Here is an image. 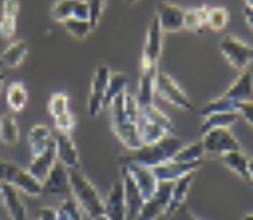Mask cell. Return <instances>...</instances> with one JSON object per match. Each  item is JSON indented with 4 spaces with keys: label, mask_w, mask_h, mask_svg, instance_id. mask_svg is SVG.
<instances>
[{
    "label": "cell",
    "mask_w": 253,
    "mask_h": 220,
    "mask_svg": "<svg viewBox=\"0 0 253 220\" xmlns=\"http://www.w3.org/2000/svg\"><path fill=\"white\" fill-rule=\"evenodd\" d=\"M156 92H157L165 102L169 105L175 106L176 109H180L183 112H190L193 110V103L190 101L187 94L184 92L182 88L179 87L171 76H168L164 72H158L157 83H156Z\"/></svg>",
    "instance_id": "5b68a950"
},
{
    "label": "cell",
    "mask_w": 253,
    "mask_h": 220,
    "mask_svg": "<svg viewBox=\"0 0 253 220\" xmlns=\"http://www.w3.org/2000/svg\"><path fill=\"white\" fill-rule=\"evenodd\" d=\"M173 183L161 182L158 184L157 191L146 200L145 205L140 211L139 216L135 220H158L167 212V208L171 198V191Z\"/></svg>",
    "instance_id": "9c48e42d"
},
{
    "label": "cell",
    "mask_w": 253,
    "mask_h": 220,
    "mask_svg": "<svg viewBox=\"0 0 253 220\" xmlns=\"http://www.w3.org/2000/svg\"><path fill=\"white\" fill-rule=\"evenodd\" d=\"M57 161L58 160L57 153H55V145L52 142L42 154L32 157V161L29 164V167H28V171L38 180L43 182L45 179V176L48 175V172H50L51 168L54 167V164L57 163Z\"/></svg>",
    "instance_id": "ffe728a7"
},
{
    "label": "cell",
    "mask_w": 253,
    "mask_h": 220,
    "mask_svg": "<svg viewBox=\"0 0 253 220\" xmlns=\"http://www.w3.org/2000/svg\"><path fill=\"white\" fill-rule=\"evenodd\" d=\"M248 160L247 156L242 153L241 150L230 151L221 156V161L223 164L227 167L228 170L233 171L234 174L242 177V179H247L249 180V172H248Z\"/></svg>",
    "instance_id": "f1b7e54d"
},
{
    "label": "cell",
    "mask_w": 253,
    "mask_h": 220,
    "mask_svg": "<svg viewBox=\"0 0 253 220\" xmlns=\"http://www.w3.org/2000/svg\"><path fill=\"white\" fill-rule=\"evenodd\" d=\"M182 146H183V142L176 133L167 135L165 138L156 143L142 145L139 149L132 150L129 156L121 158V164L133 163L147 167V168H156L167 161H171Z\"/></svg>",
    "instance_id": "6da1fadb"
},
{
    "label": "cell",
    "mask_w": 253,
    "mask_h": 220,
    "mask_svg": "<svg viewBox=\"0 0 253 220\" xmlns=\"http://www.w3.org/2000/svg\"><path fill=\"white\" fill-rule=\"evenodd\" d=\"M4 82H6V76L3 75V73H0V92H1V89L4 87Z\"/></svg>",
    "instance_id": "f907efd6"
},
{
    "label": "cell",
    "mask_w": 253,
    "mask_h": 220,
    "mask_svg": "<svg viewBox=\"0 0 253 220\" xmlns=\"http://www.w3.org/2000/svg\"><path fill=\"white\" fill-rule=\"evenodd\" d=\"M38 220H59L57 209L54 208H42L39 211Z\"/></svg>",
    "instance_id": "7dc6e473"
},
{
    "label": "cell",
    "mask_w": 253,
    "mask_h": 220,
    "mask_svg": "<svg viewBox=\"0 0 253 220\" xmlns=\"http://www.w3.org/2000/svg\"><path fill=\"white\" fill-rule=\"evenodd\" d=\"M17 17L13 14L1 13L0 17V36L3 39H11L17 32Z\"/></svg>",
    "instance_id": "ab89813d"
},
{
    "label": "cell",
    "mask_w": 253,
    "mask_h": 220,
    "mask_svg": "<svg viewBox=\"0 0 253 220\" xmlns=\"http://www.w3.org/2000/svg\"><path fill=\"white\" fill-rule=\"evenodd\" d=\"M138 0H126V3H128V4H133V3H136Z\"/></svg>",
    "instance_id": "11a10c76"
},
{
    "label": "cell",
    "mask_w": 253,
    "mask_h": 220,
    "mask_svg": "<svg viewBox=\"0 0 253 220\" xmlns=\"http://www.w3.org/2000/svg\"><path fill=\"white\" fill-rule=\"evenodd\" d=\"M201 164L203 163H179V161L171 160V161H167V163L153 168V171L160 183H173L190 174H194L201 167Z\"/></svg>",
    "instance_id": "9a60e30c"
},
{
    "label": "cell",
    "mask_w": 253,
    "mask_h": 220,
    "mask_svg": "<svg viewBox=\"0 0 253 220\" xmlns=\"http://www.w3.org/2000/svg\"><path fill=\"white\" fill-rule=\"evenodd\" d=\"M54 145L57 160L63 164L68 170H79L80 168V156L76 145L69 133L55 132L54 133Z\"/></svg>",
    "instance_id": "4fadbf2b"
},
{
    "label": "cell",
    "mask_w": 253,
    "mask_h": 220,
    "mask_svg": "<svg viewBox=\"0 0 253 220\" xmlns=\"http://www.w3.org/2000/svg\"><path fill=\"white\" fill-rule=\"evenodd\" d=\"M110 75L112 72L105 65L98 66L95 70L89 88L88 99H87V113L89 117H96L105 107V96H106V88H108Z\"/></svg>",
    "instance_id": "8992f818"
},
{
    "label": "cell",
    "mask_w": 253,
    "mask_h": 220,
    "mask_svg": "<svg viewBox=\"0 0 253 220\" xmlns=\"http://www.w3.org/2000/svg\"><path fill=\"white\" fill-rule=\"evenodd\" d=\"M70 194L91 220L105 215L103 198L80 170H69Z\"/></svg>",
    "instance_id": "7a4b0ae2"
},
{
    "label": "cell",
    "mask_w": 253,
    "mask_h": 220,
    "mask_svg": "<svg viewBox=\"0 0 253 220\" xmlns=\"http://www.w3.org/2000/svg\"><path fill=\"white\" fill-rule=\"evenodd\" d=\"M209 6L204 4L201 7H194L184 10V29L201 33L204 28L207 26V14H208Z\"/></svg>",
    "instance_id": "83f0119b"
},
{
    "label": "cell",
    "mask_w": 253,
    "mask_h": 220,
    "mask_svg": "<svg viewBox=\"0 0 253 220\" xmlns=\"http://www.w3.org/2000/svg\"><path fill=\"white\" fill-rule=\"evenodd\" d=\"M245 6L249 7V8H253V0H244Z\"/></svg>",
    "instance_id": "816d5d0a"
},
{
    "label": "cell",
    "mask_w": 253,
    "mask_h": 220,
    "mask_svg": "<svg viewBox=\"0 0 253 220\" xmlns=\"http://www.w3.org/2000/svg\"><path fill=\"white\" fill-rule=\"evenodd\" d=\"M94 220H109V219L106 218V216H105V215H102V216H99V218H96V219H94Z\"/></svg>",
    "instance_id": "db71d44e"
},
{
    "label": "cell",
    "mask_w": 253,
    "mask_h": 220,
    "mask_svg": "<svg viewBox=\"0 0 253 220\" xmlns=\"http://www.w3.org/2000/svg\"><path fill=\"white\" fill-rule=\"evenodd\" d=\"M163 35L164 32L160 26L157 17L154 15L146 32L145 47H143V52L140 58V68L157 66L161 52H163Z\"/></svg>",
    "instance_id": "ba28073f"
},
{
    "label": "cell",
    "mask_w": 253,
    "mask_h": 220,
    "mask_svg": "<svg viewBox=\"0 0 253 220\" xmlns=\"http://www.w3.org/2000/svg\"><path fill=\"white\" fill-rule=\"evenodd\" d=\"M230 14L224 7H209L207 14V26L211 31L220 32L227 26Z\"/></svg>",
    "instance_id": "8d00e7d4"
},
{
    "label": "cell",
    "mask_w": 253,
    "mask_h": 220,
    "mask_svg": "<svg viewBox=\"0 0 253 220\" xmlns=\"http://www.w3.org/2000/svg\"><path fill=\"white\" fill-rule=\"evenodd\" d=\"M128 87V77L121 72L112 73L109 77L108 88H106V96H105V107L109 106L119 95L126 92Z\"/></svg>",
    "instance_id": "4dcf8cb0"
},
{
    "label": "cell",
    "mask_w": 253,
    "mask_h": 220,
    "mask_svg": "<svg viewBox=\"0 0 253 220\" xmlns=\"http://www.w3.org/2000/svg\"><path fill=\"white\" fill-rule=\"evenodd\" d=\"M57 212L59 220H91L73 198H65Z\"/></svg>",
    "instance_id": "836d02e7"
},
{
    "label": "cell",
    "mask_w": 253,
    "mask_h": 220,
    "mask_svg": "<svg viewBox=\"0 0 253 220\" xmlns=\"http://www.w3.org/2000/svg\"><path fill=\"white\" fill-rule=\"evenodd\" d=\"M4 65H3V61H1V58H0V68H3Z\"/></svg>",
    "instance_id": "9f6ffc18"
},
{
    "label": "cell",
    "mask_w": 253,
    "mask_h": 220,
    "mask_svg": "<svg viewBox=\"0 0 253 220\" xmlns=\"http://www.w3.org/2000/svg\"><path fill=\"white\" fill-rule=\"evenodd\" d=\"M158 68H140L139 83H138V95L136 99L140 106L154 103V94H156V83H157Z\"/></svg>",
    "instance_id": "d6986e66"
},
{
    "label": "cell",
    "mask_w": 253,
    "mask_h": 220,
    "mask_svg": "<svg viewBox=\"0 0 253 220\" xmlns=\"http://www.w3.org/2000/svg\"><path fill=\"white\" fill-rule=\"evenodd\" d=\"M219 50L221 55L227 59V62L240 72L247 70L248 66L253 62L252 45L231 35H227L221 39L219 43Z\"/></svg>",
    "instance_id": "277c9868"
},
{
    "label": "cell",
    "mask_w": 253,
    "mask_h": 220,
    "mask_svg": "<svg viewBox=\"0 0 253 220\" xmlns=\"http://www.w3.org/2000/svg\"><path fill=\"white\" fill-rule=\"evenodd\" d=\"M105 216L109 220H126V207L123 182H114L103 200Z\"/></svg>",
    "instance_id": "e0dca14e"
},
{
    "label": "cell",
    "mask_w": 253,
    "mask_h": 220,
    "mask_svg": "<svg viewBox=\"0 0 253 220\" xmlns=\"http://www.w3.org/2000/svg\"><path fill=\"white\" fill-rule=\"evenodd\" d=\"M0 205L6 209L11 220H29L25 204L19 197V191L11 184H0Z\"/></svg>",
    "instance_id": "5bb4252c"
},
{
    "label": "cell",
    "mask_w": 253,
    "mask_h": 220,
    "mask_svg": "<svg viewBox=\"0 0 253 220\" xmlns=\"http://www.w3.org/2000/svg\"><path fill=\"white\" fill-rule=\"evenodd\" d=\"M28 142L32 151V157L42 154L54 142V133L44 124H36L31 128Z\"/></svg>",
    "instance_id": "7402d4cb"
},
{
    "label": "cell",
    "mask_w": 253,
    "mask_h": 220,
    "mask_svg": "<svg viewBox=\"0 0 253 220\" xmlns=\"http://www.w3.org/2000/svg\"><path fill=\"white\" fill-rule=\"evenodd\" d=\"M73 18L77 19H88V7L85 0H77L76 7H75V14Z\"/></svg>",
    "instance_id": "f6af8a7d"
},
{
    "label": "cell",
    "mask_w": 253,
    "mask_h": 220,
    "mask_svg": "<svg viewBox=\"0 0 253 220\" xmlns=\"http://www.w3.org/2000/svg\"><path fill=\"white\" fill-rule=\"evenodd\" d=\"M201 142L205 153L217 154L220 157L230 151L241 150L240 142L233 135V132L230 131V128H216L205 132Z\"/></svg>",
    "instance_id": "52a82bcc"
},
{
    "label": "cell",
    "mask_w": 253,
    "mask_h": 220,
    "mask_svg": "<svg viewBox=\"0 0 253 220\" xmlns=\"http://www.w3.org/2000/svg\"><path fill=\"white\" fill-rule=\"evenodd\" d=\"M248 172H249V180L253 182V157L248 160Z\"/></svg>",
    "instance_id": "681fc988"
},
{
    "label": "cell",
    "mask_w": 253,
    "mask_h": 220,
    "mask_svg": "<svg viewBox=\"0 0 253 220\" xmlns=\"http://www.w3.org/2000/svg\"><path fill=\"white\" fill-rule=\"evenodd\" d=\"M77 0H57L51 7V18L62 24L66 19L73 18Z\"/></svg>",
    "instance_id": "74e56055"
},
{
    "label": "cell",
    "mask_w": 253,
    "mask_h": 220,
    "mask_svg": "<svg viewBox=\"0 0 253 220\" xmlns=\"http://www.w3.org/2000/svg\"><path fill=\"white\" fill-rule=\"evenodd\" d=\"M24 171L25 168H21L15 163L0 158V184L7 183V184H11L13 187H15L19 177L24 174Z\"/></svg>",
    "instance_id": "d590c367"
},
{
    "label": "cell",
    "mask_w": 253,
    "mask_h": 220,
    "mask_svg": "<svg viewBox=\"0 0 253 220\" xmlns=\"http://www.w3.org/2000/svg\"><path fill=\"white\" fill-rule=\"evenodd\" d=\"M223 96L230 99V101L237 102V103L253 99L252 73L248 69L240 72V75L235 79V82L226 89Z\"/></svg>",
    "instance_id": "ac0fdd59"
},
{
    "label": "cell",
    "mask_w": 253,
    "mask_h": 220,
    "mask_svg": "<svg viewBox=\"0 0 253 220\" xmlns=\"http://www.w3.org/2000/svg\"><path fill=\"white\" fill-rule=\"evenodd\" d=\"M65 31L69 33L70 36H73L77 40H83V39L88 38L92 33L94 28L89 24L88 19H77V18H69L62 22Z\"/></svg>",
    "instance_id": "e575fe53"
},
{
    "label": "cell",
    "mask_w": 253,
    "mask_h": 220,
    "mask_svg": "<svg viewBox=\"0 0 253 220\" xmlns=\"http://www.w3.org/2000/svg\"><path fill=\"white\" fill-rule=\"evenodd\" d=\"M105 1L106 0H85L87 7H88V21L92 28H96L99 24L103 8H105Z\"/></svg>",
    "instance_id": "60d3db41"
},
{
    "label": "cell",
    "mask_w": 253,
    "mask_h": 220,
    "mask_svg": "<svg viewBox=\"0 0 253 220\" xmlns=\"http://www.w3.org/2000/svg\"><path fill=\"white\" fill-rule=\"evenodd\" d=\"M1 13L18 15L19 13L18 0H4V1H3V4H1Z\"/></svg>",
    "instance_id": "bcb514c9"
},
{
    "label": "cell",
    "mask_w": 253,
    "mask_h": 220,
    "mask_svg": "<svg viewBox=\"0 0 253 220\" xmlns=\"http://www.w3.org/2000/svg\"><path fill=\"white\" fill-rule=\"evenodd\" d=\"M6 102L13 112H22L28 103V89L21 82L11 83L6 92Z\"/></svg>",
    "instance_id": "4316f807"
},
{
    "label": "cell",
    "mask_w": 253,
    "mask_h": 220,
    "mask_svg": "<svg viewBox=\"0 0 253 220\" xmlns=\"http://www.w3.org/2000/svg\"><path fill=\"white\" fill-rule=\"evenodd\" d=\"M138 133L142 145H150L156 143L158 140L165 138L167 135H171L165 131L161 126L154 123L153 120L147 119L143 114L139 113V120H138ZM175 135V133H173Z\"/></svg>",
    "instance_id": "603a6c76"
},
{
    "label": "cell",
    "mask_w": 253,
    "mask_h": 220,
    "mask_svg": "<svg viewBox=\"0 0 253 220\" xmlns=\"http://www.w3.org/2000/svg\"><path fill=\"white\" fill-rule=\"evenodd\" d=\"M207 153L204 149V145L201 140H197L189 145H183L176 154L173 156L172 160L179 161V163H203V158Z\"/></svg>",
    "instance_id": "f546056e"
},
{
    "label": "cell",
    "mask_w": 253,
    "mask_h": 220,
    "mask_svg": "<svg viewBox=\"0 0 253 220\" xmlns=\"http://www.w3.org/2000/svg\"><path fill=\"white\" fill-rule=\"evenodd\" d=\"M164 33H173L184 29V10L169 1H160L156 13Z\"/></svg>",
    "instance_id": "8fae6325"
},
{
    "label": "cell",
    "mask_w": 253,
    "mask_h": 220,
    "mask_svg": "<svg viewBox=\"0 0 253 220\" xmlns=\"http://www.w3.org/2000/svg\"><path fill=\"white\" fill-rule=\"evenodd\" d=\"M165 219L167 220H200L198 218H196L194 215L190 212L189 208L184 207V205H182V207L179 208L175 214H172L171 216H167Z\"/></svg>",
    "instance_id": "ee69618b"
},
{
    "label": "cell",
    "mask_w": 253,
    "mask_h": 220,
    "mask_svg": "<svg viewBox=\"0 0 253 220\" xmlns=\"http://www.w3.org/2000/svg\"><path fill=\"white\" fill-rule=\"evenodd\" d=\"M42 189L44 194L48 195H65L70 193L69 170L57 161L42 182Z\"/></svg>",
    "instance_id": "7c38bea8"
},
{
    "label": "cell",
    "mask_w": 253,
    "mask_h": 220,
    "mask_svg": "<svg viewBox=\"0 0 253 220\" xmlns=\"http://www.w3.org/2000/svg\"><path fill=\"white\" fill-rule=\"evenodd\" d=\"M121 182L124 187V198L126 207V220H135L139 216L142 208L145 205V197L142 195L138 186L135 184L131 176L121 168Z\"/></svg>",
    "instance_id": "2e32d148"
},
{
    "label": "cell",
    "mask_w": 253,
    "mask_h": 220,
    "mask_svg": "<svg viewBox=\"0 0 253 220\" xmlns=\"http://www.w3.org/2000/svg\"><path fill=\"white\" fill-rule=\"evenodd\" d=\"M242 220H253V214H249V215H245Z\"/></svg>",
    "instance_id": "f5cc1de1"
},
{
    "label": "cell",
    "mask_w": 253,
    "mask_h": 220,
    "mask_svg": "<svg viewBox=\"0 0 253 220\" xmlns=\"http://www.w3.org/2000/svg\"><path fill=\"white\" fill-rule=\"evenodd\" d=\"M54 123H55V128H57L58 132H62V133H69L73 131V128L76 126V119L73 113L68 110L65 112L61 116H58L54 119Z\"/></svg>",
    "instance_id": "b9f144b4"
},
{
    "label": "cell",
    "mask_w": 253,
    "mask_h": 220,
    "mask_svg": "<svg viewBox=\"0 0 253 220\" xmlns=\"http://www.w3.org/2000/svg\"><path fill=\"white\" fill-rule=\"evenodd\" d=\"M244 19L247 22V25L249 26V29L253 32V8H249V7L244 6Z\"/></svg>",
    "instance_id": "c3c4849f"
},
{
    "label": "cell",
    "mask_w": 253,
    "mask_h": 220,
    "mask_svg": "<svg viewBox=\"0 0 253 220\" xmlns=\"http://www.w3.org/2000/svg\"><path fill=\"white\" fill-rule=\"evenodd\" d=\"M240 120V114L238 112H223V113H213L209 114L207 117H203V123H201V132L211 131V130H216V128H230L234 126L235 123Z\"/></svg>",
    "instance_id": "d4e9b609"
},
{
    "label": "cell",
    "mask_w": 253,
    "mask_h": 220,
    "mask_svg": "<svg viewBox=\"0 0 253 220\" xmlns=\"http://www.w3.org/2000/svg\"><path fill=\"white\" fill-rule=\"evenodd\" d=\"M68 110H69V96L65 92H55L51 96L48 102V113L52 119L61 116Z\"/></svg>",
    "instance_id": "f35d334b"
},
{
    "label": "cell",
    "mask_w": 253,
    "mask_h": 220,
    "mask_svg": "<svg viewBox=\"0 0 253 220\" xmlns=\"http://www.w3.org/2000/svg\"><path fill=\"white\" fill-rule=\"evenodd\" d=\"M140 114H143L145 117L153 120L154 123H157L158 126L163 127L168 133H171V135L176 133V132H175L176 130H175V126H173L172 120L169 119V117H168L163 110H160L154 103H152V105L140 106Z\"/></svg>",
    "instance_id": "1f68e13d"
},
{
    "label": "cell",
    "mask_w": 253,
    "mask_h": 220,
    "mask_svg": "<svg viewBox=\"0 0 253 220\" xmlns=\"http://www.w3.org/2000/svg\"><path fill=\"white\" fill-rule=\"evenodd\" d=\"M121 168L131 176V179L138 186V189L140 190L142 195L145 197V200H149L157 191L160 182L154 175L153 168H147V167L133 163L121 164Z\"/></svg>",
    "instance_id": "30bf717a"
},
{
    "label": "cell",
    "mask_w": 253,
    "mask_h": 220,
    "mask_svg": "<svg viewBox=\"0 0 253 220\" xmlns=\"http://www.w3.org/2000/svg\"><path fill=\"white\" fill-rule=\"evenodd\" d=\"M194 180V174H190V175L184 176L182 179H179L176 182H173L171 191V198H169V204L167 208V212H165L164 218L167 216H171L172 214H175L179 208L184 205L186 201V197L189 194L190 187L193 184Z\"/></svg>",
    "instance_id": "44dd1931"
},
{
    "label": "cell",
    "mask_w": 253,
    "mask_h": 220,
    "mask_svg": "<svg viewBox=\"0 0 253 220\" xmlns=\"http://www.w3.org/2000/svg\"><path fill=\"white\" fill-rule=\"evenodd\" d=\"M238 105L237 102H233L224 98L223 95L219 98H215L212 101L207 102L200 110V116L201 117H207L209 114L213 113H223V112H238Z\"/></svg>",
    "instance_id": "d6a6232c"
},
{
    "label": "cell",
    "mask_w": 253,
    "mask_h": 220,
    "mask_svg": "<svg viewBox=\"0 0 253 220\" xmlns=\"http://www.w3.org/2000/svg\"><path fill=\"white\" fill-rule=\"evenodd\" d=\"M123 95H119L109 107H110V116H112V127H113L114 135L126 146L129 151L136 150L142 146V142L138 133V121L132 120L126 114L124 109Z\"/></svg>",
    "instance_id": "3957f363"
},
{
    "label": "cell",
    "mask_w": 253,
    "mask_h": 220,
    "mask_svg": "<svg viewBox=\"0 0 253 220\" xmlns=\"http://www.w3.org/2000/svg\"><path fill=\"white\" fill-rule=\"evenodd\" d=\"M29 52V44L25 40H17L10 45H7L6 48L1 52V61L3 65L7 68H18L21 63L24 62V59Z\"/></svg>",
    "instance_id": "cb8c5ba5"
},
{
    "label": "cell",
    "mask_w": 253,
    "mask_h": 220,
    "mask_svg": "<svg viewBox=\"0 0 253 220\" xmlns=\"http://www.w3.org/2000/svg\"><path fill=\"white\" fill-rule=\"evenodd\" d=\"M238 114H240V119H244L247 121V124L253 127V99L241 102L238 105Z\"/></svg>",
    "instance_id": "7bdbcfd3"
},
{
    "label": "cell",
    "mask_w": 253,
    "mask_h": 220,
    "mask_svg": "<svg viewBox=\"0 0 253 220\" xmlns=\"http://www.w3.org/2000/svg\"><path fill=\"white\" fill-rule=\"evenodd\" d=\"M21 132L18 121L13 113H6L0 117V142L7 146L18 143Z\"/></svg>",
    "instance_id": "484cf974"
}]
</instances>
